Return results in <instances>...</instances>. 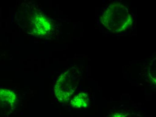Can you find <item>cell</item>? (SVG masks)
<instances>
[{
    "label": "cell",
    "instance_id": "obj_4",
    "mask_svg": "<svg viewBox=\"0 0 156 117\" xmlns=\"http://www.w3.org/2000/svg\"><path fill=\"white\" fill-rule=\"evenodd\" d=\"M31 30L34 35L43 37L48 35L52 29L50 21L41 14H36L31 21Z\"/></svg>",
    "mask_w": 156,
    "mask_h": 117
},
{
    "label": "cell",
    "instance_id": "obj_3",
    "mask_svg": "<svg viewBox=\"0 0 156 117\" xmlns=\"http://www.w3.org/2000/svg\"><path fill=\"white\" fill-rule=\"evenodd\" d=\"M15 92L8 89L0 88V116H6L13 113L17 104Z\"/></svg>",
    "mask_w": 156,
    "mask_h": 117
},
{
    "label": "cell",
    "instance_id": "obj_2",
    "mask_svg": "<svg viewBox=\"0 0 156 117\" xmlns=\"http://www.w3.org/2000/svg\"><path fill=\"white\" fill-rule=\"evenodd\" d=\"M81 75V68L73 66L58 77L54 87L55 94L58 100L64 102L73 97L77 90Z\"/></svg>",
    "mask_w": 156,
    "mask_h": 117
},
{
    "label": "cell",
    "instance_id": "obj_5",
    "mask_svg": "<svg viewBox=\"0 0 156 117\" xmlns=\"http://www.w3.org/2000/svg\"><path fill=\"white\" fill-rule=\"evenodd\" d=\"M89 101L87 93L80 92L72 97L70 104L73 108L76 109L86 108L89 106Z\"/></svg>",
    "mask_w": 156,
    "mask_h": 117
},
{
    "label": "cell",
    "instance_id": "obj_1",
    "mask_svg": "<svg viewBox=\"0 0 156 117\" xmlns=\"http://www.w3.org/2000/svg\"><path fill=\"white\" fill-rule=\"evenodd\" d=\"M102 25L111 33H120L129 29L133 17L128 8L119 2H114L106 9L100 18Z\"/></svg>",
    "mask_w": 156,
    "mask_h": 117
}]
</instances>
